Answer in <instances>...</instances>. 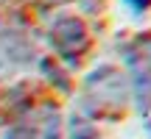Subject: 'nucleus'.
I'll use <instances>...</instances> for the list:
<instances>
[{"label":"nucleus","mask_w":151,"mask_h":139,"mask_svg":"<svg viewBox=\"0 0 151 139\" xmlns=\"http://www.w3.org/2000/svg\"><path fill=\"white\" fill-rule=\"evenodd\" d=\"M129 100V86L120 70L104 64L92 70L84 81V109L92 117H118Z\"/></svg>","instance_id":"nucleus-1"},{"label":"nucleus","mask_w":151,"mask_h":139,"mask_svg":"<svg viewBox=\"0 0 151 139\" xmlns=\"http://www.w3.org/2000/svg\"><path fill=\"white\" fill-rule=\"evenodd\" d=\"M50 48L67 64H78L81 56L90 48V33H87L84 22L73 14H65L59 20H53V25H50Z\"/></svg>","instance_id":"nucleus-2"},{"label":"nucleus","mask_w":151,"mask_h":139,"mask_svg":"<svg viewBox=\"0 0 151 139\" xmlns=\"http://www.w3.org/2000/svg\"><path fill=\"white\" fill-rule=\"evenodd\" d=\"M126 59H129L132 75H134L140 109H151V39H137L134 45H129Z\"/></svg>","instance_id":"nucleus-3"},{"label":"nucleus","mask_w":151,"mask_h":139,"mask_svg":"<svg viewBox=\"0 0 151 139\" xmlns=\"http://www.w3.org/2000/svg\"><path fill=\"white\" fill-rule=\"evenodd\" d=\"M59 123H56V114L50 109H45L42 120L37 125L34 123H17L11 131H6L3 139H59Z\"/></svg>","instance_id":"nucleus-4"},{"label":"nucleus","mask_w":151,"mask_h":139,"mask_svg":"<svg viewBox=\"0 0 151 139\" xmlns=\"http://www.w3.org/2000/svg\"><path fill=\"white\" fill-rule=\"evenodd\" d=\"M70 136H73V139H98V131L92 128L90 123H84L81 117H73V123H70Z\"/></svg>","instance_id":"nucleus-5"},{"label":"nucleus","mask_w":151,"mask_h":139,"mask_svg":"<svg viewBox=\"0 0 151 139\" xmlns=\"http://www.w3.org/2000/svg\"><path fill=\"white\" fill-rule=\"evenodd\" d=\"M123 6L132 11V14H146L151 9V0H123Z\"/></svg>","instance_id":"nucleus-6"}]
</instances>
